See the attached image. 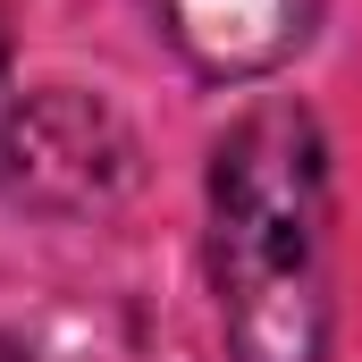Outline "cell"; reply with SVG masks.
I'll use <instances>...</instances> for the list:
<instances>
[{
  "instance_id": "cell-4",
  "label": "cell",
  "mask_w": 362,
  "mask_h": 362,
  "mask_svg": "<svg viewBox=\"0 0 362 362\" xmlns=\"http://www.w3.org/2000/svg\"><path fill=\"white\" fill-rule=\"evenodd\" d=\"M0 362H25V354H17V346H8V337H0Z\"/></svg>"
},
{
  "instance_id": "cell-1",
  "label": "cell",
  "mask_w": 362,
  "mask_h": 362,
  "mask_svg": "<svg viewBox=\"0 0 362 362\" xmlns=\"http://www.w3.org/2000/svg\"><path fill=\"white\" fill-rule=\"evenodd\" d=\"M211 278L228 362H320L329 337V169L295 101L245 110L211 152Z\"/></svg>"
},
{
  "instance_id": "cell-2",
  "label": "cell",
  "mask_w": 362,
  "mask_h": 362,
  "mask_svg": "<svg viewBox=\"0 0 362 362\" xmlns=\"http://www.w3.org/2000/svg\"><path fill=\"white\" fill-rule=\"evenodd\" d=\"M152 8L177 34L185 59H202L219 76H262V68H278L312 34V17H320V0H152Z\"/></svg>"
},
{
  "instance_id": "cell-3",
  "label": "cell",
  "mask_w": 362,
  "mask_h": 362,
  "mask_svg": "<svg viewBox=\"0 0 362 362\" xmlns=\"http://www.w3.org/2000/svg\"><path fill=\"white\" fill-rule=\"evenodd\" d=\"M0 135H8V17H0Z\"/></svg>"
}]
</instances>
